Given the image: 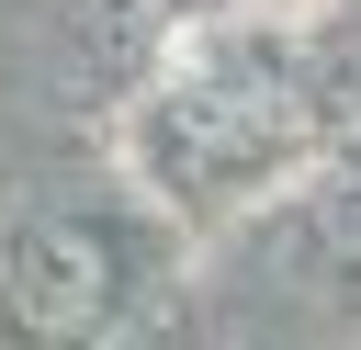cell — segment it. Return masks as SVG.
I'll list each match as a JSON object with an SVG mask.
<instances>
[{
	"instance_id": "1",
	"label": "cell",
	"mask_w": 361,
	"mask_h": 350,
	"mask_svg": "<svg viewBox=\"0 0 361 350\" xmlns=\"http://www.w3.org/2000/svg\"><path fill=\"white\" fill-rule=\"evenodd\" d=\"M0 305H11V327H23V339L79 350V339L113 316V248H102V226H34V237L11 248Z\"/></svg>"
}]
</instances>
